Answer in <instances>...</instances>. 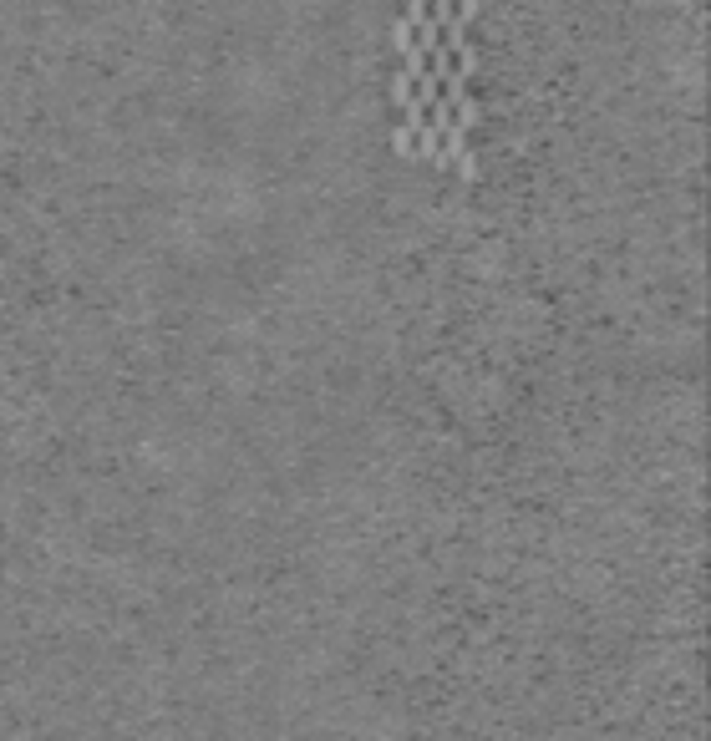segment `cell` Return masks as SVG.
I'll use <instances>...</instances> for the list:
<instances>
[{
  "label": "cell",
  "instance_id": "2",
  "mask_svg": "<svg viewBox=\"0 0 711 741\" xmlns=\"http://www.w3.org/2000/svg\"><path fill=\"white\" fill-rule=\"evenodd\" d=\"M392 148L402 152V158H411V152H417V137H411V127H396V133H392Z\"/></svg>",
  "mask_w": 711,
  "mask_h": 741
},
{
  "label": "cell",
  "instance_id": "4",
  "mask_svg": "<svg viewBox=\"0 0 711 741\" xmlns=\"http://www.w3.org/2000/svg\"><path fill=\"white\" fill-rule=\"evenodd\" d=\"M392 102H396V107H407V102H411V82H407L402 71L392 76Z\"/></svg>",
  "mask_w": 711,
  "mask_h": 741
},
{
  "label": "cell",
  "instance_id": "3",
  "mask_svg": "<svg viewBox=\"0 0 711 741\" xmlns=\"http://www.w3.org/2000/svg\"><path fill=\"white\" fill-rule=\"evenodd\" d=\"M392 46H396V56H402V51H411V21H396V25H392Z\"/></svg>",
  "mask_w": 711,
  "mask_h": 741
},
{
  "label": "cell",
  "instance_id": "1",
  "mask_svg": "<svg viewBox=\"0 0 711 741\" xmlns=\"http://www.w3.org/2000/svg\"><path fill=\"white\" fill-rule=\"evenodd\" d=\"M411 137H417V152H411V158H422V163H432V168H447V163H442V137H437L432 122H422Z\"/></svg>",
  "mask_w": 711,
  "mask_h": 741
}]
</instances>
